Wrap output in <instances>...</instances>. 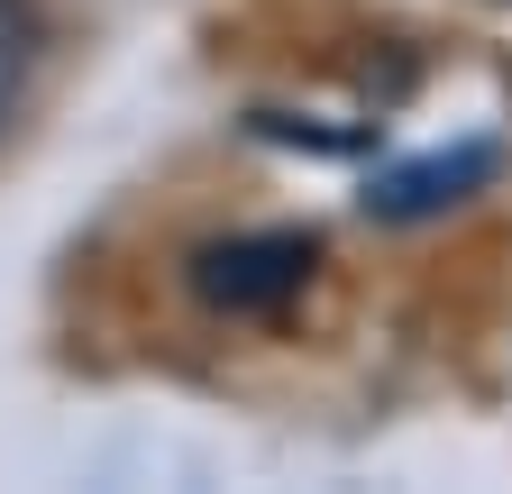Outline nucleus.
Returning a JSON list of instances; mask_svg holds the SVG:
<instances>
[{"mask_svg":"<svg viewBox=\"0 0 512 494\" xmlns=\"http://www.w3.org/2000/svg\"><path fill=\"white\" fill-rule=\"evenodd\" d=\"M28 65H37V28H28V0H0V129L28 92Z\"/></svg>","mask_w":512,"mask_h":494,"instance_id":"obj_3","label":"nucleus"},{"mask_svg":"<svg viewBox=\"0 0 512 494\" xmlns=\"http://www.w3.org/2000/svg\"><path fill=\"white\" fill-rule=\"evenodd\" d=\"M494 174V147H458V156H421V165H394L366 193V211H384V220H421V211H439V202H458L467 183H485Z\"/></svg>","mask_w":512,"mask_h":494,"instance_id":"obj_2","label":"nucleus"},{"mask_svg":"<svg viewBox=\"0 0 512 494\" xmlns=\"http://www.w3.org/2000/svg\"><path fill=\"white\" fill-rule=\"evenodd\" d=\"M311 284V247L302 238H229L202 247V293L220 312H266V302H293Z\"/></svg>","mask_w":512,"mask_h":494,"instance_id":"obj_1","label":"nucleus"}]
</instances>
